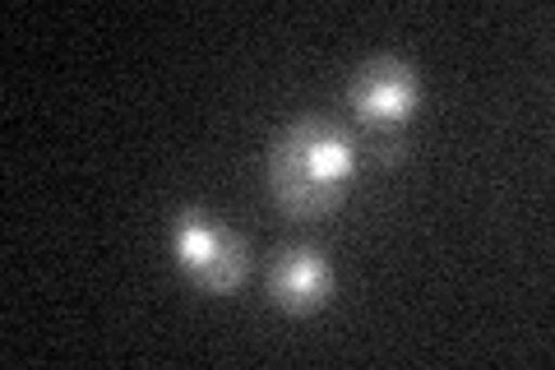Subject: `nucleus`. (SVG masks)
Masks as SVG:
<instances>
[{"label":"nucleus","instance_id":"1","mask_svg":"<svg viewBox=\"0 0 555 370\" xmlns=\"http://www.w3.org/2000/svg\"><path fill=\"white\" fill-rule=\"evenodd\" d=\"M352 171H357V144L320 116L292 120L269 149V186L287 214H324V208H334Z\"/></svg>","mask_w":555,"mask_h":370},{"label":"nucleus","instance_id":"2","mask_svg":"<svg viewBox=\"0 0 555 370\" xmlns=\"http://www.w3.org/2000/svg\"><path fill=\"white\" fill-rule=\"evenodd\" d=\"M416 69L398 56H375L366 61L347 84V102H352V116L366 126L375 139H389L398 126L408 120V112L416 107Z\"/></svg>","mask_w":555,"mask_h":370},{"label":"nucleus","instance_id":"3","mask_svg":"<svg viewBox=\"0 0 555 370\" xmlns=\"http://www.w3.org/2000/svg\"><path fill=\"white\" fill-rule=\"evenodd\" d=\"M177 255L190 273H195V283H204L208 292H232L241 278H246L250 269V245L241 241L236 232H228V227H218L214 218L204 214H181L177 218Z\"/></svg>","mask_w":555,"mask_h":370},{"label":"nucleus","instance_id":"4","mask_svg":"<svg viewBox=\"0 0 555 370\" xmlns=\"http://www.w3.org/2000/svg\"><path fill=\"white\" fill-rule=\"evenodd\" d=\"M334 292V273H328V259L310 245H297V251H283L269 269V296L283 310H315L328 302Z\"/></svg>","mask_w":555,"mask_h":370}]
</instances>
